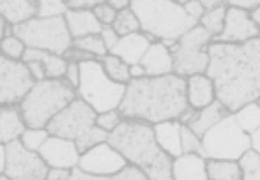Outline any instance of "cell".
I'll use <instances>...</instances> for the list:
<instances>
[{"label": "cell", "mask_w": 260, "mask_h": 180, "mask_svg": "<svg viewBox=\"0 0 260 180\" xmlns=\"http://www.w3.org/2000/svg\"><path fill=\"white\" fill-rule=\"evenodd\" d=\"M13 34L20 38L27 48L64 55L73 46L66 18H34V20L13 27Z\"/></svg>", "instance_id": "cell-8"}, {"label": "cell", "mask_w": 260, "mask_h": 180, "mask_svg": "<svg viewBox=\"0 0 260 180\" xmlns=\"http://www.w3.org/2000/svg\"><path fill=\"white\" fill-rule=\"evenodd\" d=\"M243 180H260V152L255 149L248 150L239 159Z\"/></svg>", "instance_id": "cell-33"}, {"label": "cell", "mask_w": 260, "mask_h": 180, "mask_svg": "<svg viewBox=\"0 0 260 180\" xmlns=\"http://www.w3.org/2000/svg\"><path fill=\"white\" fill-rule=\"evenodd\" d=\"M202 6L207 13V11H214V9H218V7L225 6V2H221V0H202Z\"/></svg>", "instance_id": "cell-52"}, {"label": "cell", "mask_w": 260, "mask_h": 180, "mask_svg": "<svg viewBox=\"0 0 260 180\" xmlns=\"http://www.w3.org/2000/svg\"><path fill=\"white\" fill-rule=\"evenodd\" d=\"M7 35H13V27H11V25L4 20L2 14H0V41H2V39H6Z\"/></svg>", "instance_id": "cell-49"}, {"label": "cell", "mask_w": 260, "mask_h": 180, "mask_svg": "<svg viewBox=\"0 0 260 180\" xmlns=\"http://www.w3.org/2000/svg\"><path fill=\"white\" fill-rule=\"evenodd\" d=\"M214 43V38L204 27L197 25L193 30L184 34L172 48L174 57V75L189 78L195 75H206L209 67V46Z\"/></svg>", "instance_id": "cell-10"}, {"label": "cell", "mask_w": 260, "mask_h": 180, "mask_svg": "<svg viewBox=\"0 0 260 180\" xmlns=\"http://www.w3.org/2000/svg\"><path fill=\"white\" fill-rule=\"evenodd\" d=\"M129 166L127 161L122 157V154L117 149H113L108 141L96 145L94 149L87 150L80 157L78 168L83 173L98 175V177H110V175H117L124 171Z\"/></svg>", "instance_id": "cell-13"}, {"label": "cell", "mask_w": 260, "mask_h": 180, "mask_svg": "<svg viewBox=\"0 0 260 180\" xmlns=\"http://www.w3.org/2000/svg\"><path fill=\"white\" fill-rule=\"evenodd\" d=\"M82 78L76 94L85 101L96 113H105L110 110H119L126 94V85L115 83L106 76L100 60H90L80 64Z\"/></svg>", "instance_id": "cell-7"}, {"label": "cell", "mask_w": 260, "mask_h": 180, "mask_svg": "<svg viewBox=\"0 0 260 180\" xmlns=\"http://www.w3.org/2000/svg\"><path fill=\"white\" fill-rule=\"evenodd\" d=\"M230 112L225 108V106L221 104V102L216 99L212 104L206 106L204 110H199V113H197L195 120H193L191 124H189V129L193 131L197 136H200V138H204L209 131L212 129L214 126H218L219 122H221L225 117H229Z\"/></svg>", "instance_id": "cell-25"}, {"label": "cell", "mask_w": 260, "mask_h": 180, "mask_svg": "<svg viewBox=\"0 0 260 180\" xmlns=\"http://www.w3.org/2000/svg\"><path fill=\"white\" fill-rule=\"evenodd\" d=\"M174 180H209L207 159L199 154H182L174 159Z\"/></svg>", "instance_id": "cell-21"}, {"label": "cell", "mask_w": 260, "mask_h": 180, "mask_svg": "<svg viewBox=\"0 0 260 180\" xmlns=\"http://www.w3.org/2000/svg\"><path fill=\"white\" fill-rule=\"evenodd\" d=\"M206 159L239 161L248 150L253 149V136L244 133L236 122L234 113L212 127L202 138Z\"/></svg>", "instance_id": "cell-9"}, {"label": "cell", "mask_w": 260, "mask_h": 180, "mask_svg": "<svg viewBox=\"0 0 260 180\" xmlns=\"http://www.w3.org/2000/svg\"><path fill=\"white\" fill-rule=\"evenodd\" d=\"M73 170H66V168H50L46 180H71Z\"/></svg>", "instance_id": "cell-47"}, {"label": "cell", "mask_w": 260, "mask_h": 180, "mask_svg": "<svg viewBox=\"0 0 260 180\" xmlns=\"http://www.w3.org/2000/svg\"><path fill=\"white\" fill-rule=\"evenodd\" d=\"M21 62H39V64L45 67L46 71V78L48 80H60L64 78L66 69H68L69 62L66 60L62 55H55L50 51H43V50H36V48H27L23 55V60Z\"/></svg>", "instance_id": "cell-24"}, {"label": "cell", "mask_w": 260, "mask_h": 180, "mask_svg": "<svg viewBox=\"0 0 260 180\" xmlns=\"http://www.w3.org/2000/svg\"><path fill=\"white\" fill-rule=\"evenodd\" d=\"M229 6L237 7L241 11H246V13H253L257 7H260V0H234V2H226Z\"/></svg>", "instance_id": "cell-45"}, {"label": "cell", "mask_w": 260, "mask_h": 180, "mask_svg": "<svg viewBox=\"0 0 260 180\" xmlns=\"http://www.w3.org/2000/svg\"><path fill=\"white\" fill-rule=\"evenodd\" d=\"M34 83L25 62L11 60L0 53V106L20 104Z\"/></svg>", "instance_id": "cell-12"}, {"label": "cell", "mask_w": 260, "mask_h": 180, "mask_svg": "<svg viewBox=\"0 0 260 180\" xmlns=\"http://www.w3.org/2000/svg\"><path fill=\"white\" fill-rule=\"evenodd\" d=\"M234 117H236V122L239 124L241 129L250 136H253L260 129V108L257 102H250V104L243 106L234 113Z\"/></svg>", "instance_id": "cell-28"}, {"label": "cell", "mask_w": 260, "mask_h": 180, "mask_svg": "<svg viewBox=\"0 0 260 180\" xmlns=\"http://www.w3.org/2000/svg\"><path fill=\"white\" fill-rule=\"evenodd\" d=\"M108 4L117 11V13H122V11H126V9H129V7H131L129 0H108Z\"/></svg>", "instance_id": "cell-50"}, {"label": "cell", "mask_w": 260, "mask_h": 180, "mask_svg": "<svg viewBox=\"0 0 260 180\" xmlns=\"http://www.w3.org/2000/svg\"><path fill=\"white\" fill-rule=\"evenodd\" d=\"M253 149L260 152V129L253 134Z\"/></svg>", "instance_id": "cell-55"}, {"label": "cell", "mask_w": 260, "mask_h": 180, "mask_svg": "<svg viewBox=\"0 0 260 180\" xmlns=\"http://www.w3.org/2000/svg\"><path fill=\"white\" fill-rule=\"evenodd\" d=\"M100 2L101 0H68L66 4L69 11H94Z\"/></svg>", "instance_id": "cell-43"}, {"label": "cell", "mask_w": 260, "mask_h": 180, "mask_svg": "<svg viewBox=\"0 0 260 180\" xmlns=\"http://www.w3.org/2000/svg\"><path fill=\"white\" fill-rule=\"evenodd\" d=\"M50 166L39 152L28 150L20 139L6 145L4 173L11 180H46Z\"/></svg>", "instance_id": "cell-11"}, {"label": "cell", "mask_w": 260, "mask_h": 180, "mask_svg": "<svg viewBox=\"0 0 260 180\" xmlns=\"http://www.w3.org/2000/svg\"><path fill=\"white\" fill-rule=\"evenodd\" d=\"M68 4L62 0H39V18H64L68 14Z\"/></svg>", "instance_id": "cell-36"}, {"label": "cell", "mask_w": 260, "mask_h": 180, "mask_svg": "<svg viewBox=\"0 0 260 180\" xmlns=\"http://www.w3.org/2000/svg\"><path fill=\"white\" fill-rule=\"evenodd\" d=\"M131 9L140 20L144 34L154 35L157 41H179L199 25L182 7V2L172 0H133Z\"/></svg>", "instance_id": "cell-4"}, {"label": "cell", "mask_w": 260, "mask_h": 180, "mask_svg": "<svg viewBox=\"0 0 260 180\" xmlns=\"http://www.w3.org/2000/svg\"><path fill=\"white\" fill-rule=\"evenodd\" d=\"M197 113H199V110H195V108H191V106H189V108L186 110V112L181 115V119H179V122H181L182 126H189V124H191L193 120H195Z\"/></svg>", "instance_id": "cell-48"}, {"label": "cell", "mask_w": 260, "mask_h": 180, "mask_svg": "<svg viewBox=\"0 0 260 180\" xmlns=\"http://www.w3.org/2000/svg\"><path fill=\"white\" fill-rule=\"evenodd\" d=\"M140 65L145 69L149 78H159V76L174 75V57L163 43H154L144 55Z\"/></svg>", "instance_id": "cell-16"}, {"label": "cell", "mask_w": 260, "mask_h": 180, "mask_svg": "<svg viewBox=\"0 0 260 180\" xmlns=\"http://www.w3.org/2000/svg\"><path fill=\"white\" fill-rule=\"evenodd\" d=\"M189 108L186 94V78L177 75L159 78L131 80L119 112L126 120H138L156 126L161 122L179 120Z\"/></svg>", "instance_id": "cell-2"}, {"label": "cell", "mask_w": 260, "mask_h": 180, "mask_svg": "<svg viewBox=\"0 0 260 180\" xmlns=\"http://www.w3.org/2000/svg\"><path fill=\"white\" fill-rule=\"evenodd\" d=\"M225 20H226V2H225V6L218 7V9L207 11L202 16L199 25L206 28L214 39H218L219 35H221L223 28H225Z\"/></svg>", "instance_id": "cell-30"}, {"label": "cell", "mask_w": 260, "mask_h": 180, "mask_svg": "<svg viewBox=\"0 0 260 180\" xmlns=\"http://www.w3.org/2000/svg\"><path fill=\"white\" fill-rule=\"evenodd\" d=\"M182 7H184V11L188 13L189 18H193L195 21L202 20V16L206 14V9H204L202 6V0H189V2H182Z\"/></svg>", "instance_id": "cell-41"}, {"label": "cell", "mask_w": 260, "mask_h": 180, "mask_svg": "<svg viewBox=\"0 0 260 180\" xmlns=\"http://www.w3.org/2000/svg\"><path fill=\"white\" fill-rule=\"evenodd\" d=\"M4 166H6V147L0 145V173H4Z\"/></svg>", "instance_id": "cell-54"}, {"label": "cell", "mask_w": 260, "mask_h": 180, "mask_svg": "<svg viewBox=\"0 0 260 180\" xmlns=\"http://www.w3.org/2000/svg\"><path fill=\"white\" fill-rule=\"evenodd\" d=\"M156 139L159 147L170 157L177 159L182 154V124L179 120H170V122H161L154 126Z\"/></svg>", "instance_id": "cell-23"}, {"label": "cell", "mask_w": 260, "mask_h": 180, "mask_svg": "<svg viewBox=\"0 0 260 180\" xmlns=\"http://www.w3.org/2000/svg\"><path fill=\"white\" fill-rule=\"evenodd\" d=\"M76 97H78L76 90L64 78H46L34 83V87L28 90V94L18 106L23 115L25 126L34 129H46L55 117L64 108H68Z\"/></svg>", "instance_id": "cell-5"}, {"label": "cell", "mask_w": 260, "mask_h": 180, "mask_svg": "<svg viewBox=\"0 0 260 180\" xmlns=\"http://www.w3.org/2000/svg\"><path fill=\"white\" fill-rule=\"evenodd\" d=\"M260 38L257 25L253 23L250 13L241 11L226 4V20L221 35L214 39V43H225V45H244L253 39Z\"/></svg>", "instance_id": "cell-14"}, {"label": "cell", "mask_w": 260, "mask_h": 180, "mask_svg": "<svg viewBox=\"0 0 260 180\" xmlns=\"http://www.w3.org/2000/svg\"><path fill=\"white\" fill-rule=\"evenodd\" d=\"M50 138L48 129H34V127H27L21 134L20 141L27 147L32 152H39L41 147L46 143V139Z\"/></svg>", "instance_id": "cell-35"}, {"label": "cell", "mask_w": 260, "mask_h": 180, "mask_svg": "<svg viewBox=\"0 0 260 180\" xmlns=\"http://www.w3.org/2000/svg\"><path fill=\"white\" fill-rule=\"evenodd\" d=\"M209 180H243L239 161L207 159Z\"/></svg>", "instance_id": "cell-26"}, {"label": "cell", "mask_w": 260, "mask_h": 180, "mask_svg": "<svg viewBox=\"0 0 260 180\" xmlns=\"http://www.w3.org/2000/svg\"><path fill=\"white\" fill-rule=\"evenodd\" d=\"M112 28L117 32V34H119V38H126V35L142 32L140 20H138V16L135 14V11L131 9V7L117 14V18H115V21H113Z\"/></svg>", "instance_id": "cell-29"}, {"label": "cell", "mask_w": 260, "mask_h": 180, "mask_svg": "<svg viewBox=\"0 0 260 180\" xmlns=\"http://www.w3.org/2000/svg\"><path fill=\"white\" fill-rule=\"evenodd\" d=\"M101 38H103V43H105L106 50H108V53L113 50V48H115V45L119 43V39H120L119 34H117L112 27H103V30H101Z\"/></svg>", "instance_id": "cell-44"}, {"label": "cell", "mask_w": 260, "mask_h": 180, "mask_svg": "<svg viewBox=\"0 0 260 180\" xmlns=\"http://www.w3.org/2000/svg\"><path fill=\"white\" fill-rule=\"evenodd\" d=\"M39 0H0V14L11 27L38 18Z\"/></svg>", "instance_id": "cell-20"}, {"label": "cell", "mask_w": 260, "mask_h": 180, "mask_svg": "<svg viewBox=\"0 0 260 180\" xmlns=\"http://www.w3.org/2000/svg\"><path fill=\"white\" fill-rule=\"evenodd\" d=\"M250 16H251V20H253V23L257 25V28L260 32V7H257L253 13H250Z\"/></svg>", "instance_id": "cell-53"}, {"label": "cell", "mask_w": 260, "mask_h": 180, "mask_svg": "<svg viewBox=\"0 0 260 180\" xmlns=\"http://www.w3.org/2000/svg\"><path fill=\"white\" fill-rule=\"evenodd\" d=\"M101 65H103L106 76H108L112 82L120 83V85H127L131 82V65H127L124 60H120L115 55H106V57L101 58Z\"/></svg>", "instance_id": "cell-27"}, {"label": "cell", "mask_w": 260, "mask_h": 180, "mask_svg": "<svg viewBox=\"0 0 260 180\" xmlns=\"http://www.w3.org/2000/svg\"><path fill=\"white\" fill-rule=\"evenodd\" d=\"M124 117L119 110H110V112H105V113H98V119H96V126L101 127L106 133H113L120 124L124 122Z\"/></svg>", "instance_id": "cell-37"}, {"label": "cell", "mask_w": 260, "mask_h": 180, "mask_svg": "<svg viewBox=\"0 0 260 180\" xmlns=\"http://www.w3.org/2000/svg\"><path fill=\"white\" fill-rule=\"evenodd\" d=\"M186 94H188V104L195 110H204L216 101L214 83L207 75H195L186 78Z\"/></svg>", "instance_id": "cell-18"}, {"label": "cell", "mask_w": 260, "mask_h": 180, "mask_svg": "<svg viewBox=\"0 0 260 180\" xmlns=\"http://www.w3.org/2000/svg\"><path fill=\"white\" fill-rule=\"evenodd\" d=\"M64 18L73 41L87 38V35L101 34V30H103V25L98 21L92 11H68Z\"/></svg>", "instance_id": "cell-22"}, {"label": "cell", "mask_w": 260, "mask_h": 180, "mask_svg": "<svg viewBox=\"0 0 260 180\" xmlns=\"http://www.w3.org/2000/svg\"><path fill=\"white\" fill-rule=\"evenodd\" d=\"M182 152L204 156L202 138H200V136H197L188 126H182Z\"/></svg>", "instance_id": "cell-38"}, {"label": "cell", "mask_w": 260, "mask_h": 180, "mask_svg": "<svg viewBox=\"0 0 260 180\" xmlns=\"http://www.w3.org/2000/svg\"><path fill=\"white\" fill-rule=\"evenodd\" d=\"M92 13L96 14L98 21H100L103 27H112L113 21H115V18H117V14H119L108 2H103V0H101V2L94 7Z\"/></svg>", "instance_id": "cell-39"}, {"label": "cell", "mask_w": 260, "mask_h": 180, "mask_svg": "<svg viewBox=\"0 0 260 180\" xmlns=\"http://www.w3.org/2000/svg\"><path fill=\"white\" fill-rule=\"evenodd\" d=\"M71 180H149L142 173L138 168L135 166H127L124 171L117 175H110V177H98V175H89V173H83L80 168H75L71 175Z\"/></svg>", "instance_id": "cell-31"}, {"label": "cell", "mask_w": 260, "mask_h": 180, "mask_svg": "<svg viewBox=\"0 0 260 180\" xmlns=\"http://www.w3.org/2000/svg\"><path fill=\"white\" fill-rule=\"evenodd\" d=\"M27 67H28V73H30V76L34 78L36 83L46 80V71L39 62H27Z\"/></svg>", "instance_id": "cell-46"}, {"label": "cell", "mask_w": 260, "mask_h": 180, "mask_svg": "<svg viewBox=\"0 0 260 180\" xmlns=\"http://www.w3.org/2000/svg\"><path fill=\"white\" fill-rule=\"evenodd\" d=\"M39 156L45 159V163L50 168H66V170H75L80 164L78 147L75 141L58 136H50L46 143L39 150Z\"/></svg>", "instance_id": "cell-15"}, {"label": "cell", "mask_w": 260, "mask_h": 180, "mask_svg": "<svg viewBox=\"0 0 260 180\" xmlns=\"http://www.w3.org/2000/svg\"><path fill=\"white\" fill-rule=\"evenodd\" d=\"M25 129L27 126H25L20 106H0V145L6 147L20 139Z\"/></svg>", "instance_id": "cell-19"}, {"label": "cell", "mask_w": 260, "mask_h": 180, "mask_svg": "<svg viewBox=\"0 0 260 180\" xmlns=\"http://www.w3.org/2000/svg\"><path fill=\"white\" fill-rule=\"evenodd\" d=\"M129 73H131V80H140V78H145V69L142 67L140 64H137V65H131V69H129Z\"/></svg>", "instance_id": "cell-51"}, {"label": "cell", "mask_w": 260, "mask_h": 180, "mask_svg": "<svg viewBox=\"0 0 260 180\" xmlns=\"http://www.w3.org/2000/svg\"><path fill=\"white\" fill-rule=\"evenodd\" d=\"M255 102H257V104H258V108H260V97L257 99V101H255Z\"/></svg>", "instance_id": "cell-57"}, {"label": "cell", "mask_w": 260, "mask_h": 180, "mask_svg": "<svg viewBox=\"0 0 260 180\" xmlns=\"http://www.w3.org/2000/svg\"><path fill=\"white\" fill-rule=\"evenodd\" d=\"M149 48H151V41L147 39V35L144 32H137V34L120 38L115 48L110 51V55L119 57L127 65H137L142 62V58L147 53Z\"/></svg>", "instance_id": "cell-17"}, {"label": "cell", "mask_w": 260, "mask_h": 180, "mask_svg": "<svg viewBox=\"0 0 260 180\" xmlns=\"http://www.w3.org/2000/svg\"><path fill=\"white\" fill-rule=\"evenodd\" d=\"M62 57H64L68 62H75V64H85V62H90V60H98V58H94L92 55L85 53V51L78 50V48H75V46L69 48Z\"/></svg>", "instance_id": "cell-40"}, {"label": "cell", "mask_w": 260, "mask_h": 180, "mask_svg": "<svg viewBox=\"0 0 260 180\" xmlns=\"http://www.w3.org/2000/svg\"><path fill=\"white\" fill-rule=\"evenodd\" d=\"M0 180H11L6 173H0Z\"/></svg>", "instance_id": "cell-56"}, {"label": "cell", "mask_w": 260, "mask_h": 180, "mask_svg": "<svg viewBox=\"0 0 260 180\" xmlns=\"http://www.w3.org/2000/svg\"><path fill=\"white\" fill-rule=\"evenodd\" d=\"M73 46L85 51V53L92 55L98 60H101V58L108 55V50H106L101 34H94V35H87V38H82V39H76V41H73Z\"/></svg>", "instance_id": "cell-32"}, {"label": "cell", "mask_w": 260, "mask_h": 180, "mask_svg": "<svg viewBox=\"0 0 260 180\" xmlns=\"http://www.w3.org/2000/svg\"><path fill=\"white\" fill-rule=\"evenodd\" d=\"M80 78H82V69H80V64H75V62H69L68 69H66L64 80L73 87V89H78L80 85Z\"/></svg>", "instance_id": "cell-42"}, {"label": "cell", "mask_w": 260, "mask_h": 180, "mask_svg": "<svg viewBox=\"0 0 260 180\" xmlns=\"http://www.w3.org/2000/svg\"><path fill=\"white\" fill-rule=\"evenodd\" d=\"M209 67L216 99L236 113L260 97V38L244 45L212 43L209 46Z\"/></svg>", "instance_id": "cell-1"}, {"label": "cell", "mask_w": 260, "mask_h": 180, "mask_svg": "<svg viewBox=\"0 0 260 180\" xmlns=\"http://www.w3.org/2000/svg\"><path fill=\"white\" fill-rule=\"evenodd\" d=\"M96 119L98 113L85 101L76 97L68 108H64L55 117L46 129L50 136L75 141L80 154H85L96 145L108 141L110 134L96 126Z\"/></svg>", "instance_id": "cell-6"}, {"label": "cell", "mask_w": 260, "mask_h": 180, "mask_svg": "<svg viewBox=\"0 0 260 180\" xmlns=\"http://www.w3.org/2000/svg\"><path fill=\"white\" fill-rule=\"evenodd\" d=\"M25 51H27L25 43L21 41L20 38H16L14 34L7 35L6 39H2V41H0V53H2L4 57L11 58V60L21 62V60H23Z\"/></svg>", "instance_id": "cell-34"}, {"label": "cell", "mask_w": 260, "mask_h": 180, "mask_svg": "<svg viewBox=\"0 0 260 180\" xmlns=\"http://www.w3.org/2000/svg\"><path fill=\"white\" fill-rule=\"evenodd\" d=\"M108 143L122 154L129 166L138 168L149 180H174V157L159 147L151 124L124 120L110 133Z\"/></svg>", "instance_id": "cell-3"}]
</instances>
